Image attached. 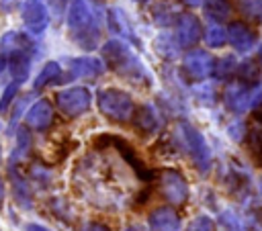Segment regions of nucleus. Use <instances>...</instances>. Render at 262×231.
Returning <instances> with one entry per match:
<instances>
[{
	"instance_id": "nucleus-8",
	"label": "nucleus",
	"mask_w": 262,
	"mask_h": 231,
	"mask_svg": "<svg viewBox=\"0 0 262 231\" xmlns=\"http://www.w3.org/2000/svg\"><path fill=\"white\" fill-rule=\"evenodd\" d=\"M100 72V63L96 59H74L72 61V74L74 76H94Z\"/></svg>"
},
{
	"instance_id": "nucleus-13",
	"label": "nucleus",
	"mask_w": 262,
	"mask_h": 231,
	"mask_svg": "<svg viewBox=\"0 0 262 231\" xmlns=\"http://www.w3.org/2000/svg\"><path fill=\"white\" fill-rule=\"evenodd\" d=\"M86 231H106V229H104V227H100V225H90Z\"/></svg>"
},
{
	"instance_id": "nucleus-1",
	"label": "nucleus",
	"mask_w": 262,
	"mask_h": 231,
	"mask_svg": "<svg viewBox=\"0 0 262 231\" xmlns=\"http://www.w3.org/2000/svg\"><path fill=\"white\" fill-rule=\"evenodd\" d=\"M33 51H35V43L31 41L29 35L20 31H8L0 39V55L6 61L16 57H33Z\"/></svg>"
},
{
	"instance_id": "nucleus-11",
	"label": "nucleus",
	"mask_w": 262,
	"mask_h": 231,
	"mask_svg": "<svg viewBox=\"0 0 262 231\" xmlns=\"http://www.w3.org/2000/svg\"><path fill=\"white\" fill-rule=\"evenodd\" d=\"M16 2H18V0H0V4H2V8H4V10H10Z\"/></svg>"
},
{
	"instance_id": "nucleus-5",
	"label": "nucleus",
	"mask_w": 262,
	"mask_h": 231,
	"mask_svg": "<svg viewBox=\"0 0 262 231\" xmlns=\"http://www.w3.org/2000/svg\"><path fill=\"white\" fill-rule=\"evenodd\" d=\"M6 65L10 70L12 80L18 82V84H23L29 78V72H31V57H16V59L6 61Z\"/></svg>"
},
{
	"instance_id": "nucleus-10",
	"label": "nucleus",
	"mask_w": 262,
	"mask_h": 231,
	"mask_svg": "<svg viewBox=\"0 0 262 231\" xmlns=\"http://www.w3.org/2000/svg\"><path fill=\"white\" fill-rule=\"evenodd\" d=\"M18 88H20V84H18V82H14V80L4 88L2 98H0V112H2V114H4V112H8V108H10L12 100H14V98H16V94H18Z\"/></svg>"
},
{
	"instance_id": "nucleus-15",
	"label": "nucleus",
	"mask_w": 262,
	"mask_h": 231,
	"mask_svg": "<svg viewBox=\"0 0 262 231\" xmlns=\"http://www.w3.org/2000/svg\"><path fill=\"white\" fill-rule=\"evenodd\" d=\"M2 196H4V186H2V182H0V200H2Z\"/></svg>"
},
{
	"instance_id": "nucleus-3",
	"label": "nucleus",
	"mask_w": 262,
	"mask_h": 231,
	"mask_svg": "<svg viewBox=\"0 0 262 231\" xmlns=\"http://www.w3.org/2000/svg\"><path fill=\"white\" fill-rule=\"evenodd\" d=\"M57 106L68 117H78L90 106V92L86 88H70L57 94Z\"/></svg>"
},
{
	"instance_id": "nucleus-9",
	"label": "nucleus",
	"mask_w": 262,
	"mask_h": 231,
	"mask_svg": "<svg viewBox=\"0 0 262 231\" xmlns=\"http://www.w3.org/2000/svg\"><path fill=\"white\" fill-rule=\"evenodd\" d=\"M29 145H31L29 131H27L25 127H20L18 133H16V149H14L12 155H10V164H14L18 157H25V153L29 151Z\"/></svg>"
},
{
	"instance_id": "nucleus-14",
	"label": "nucleus",
	"mask_w": 262,
	"mask_h": 231,
	"mask_svg": "<svg viewBox=\"0 0 262 231\" xmlns=\"http://www.w3.org/2000/svg\"><path fill=\"white\" fill-rule=\"evenodd\" d=\"M4 67H6V59H4V57H2V55H0V72H2V70H4Z\"/></svg>"
},
{
	"instance_id": "nucleus-4",
	"label": "nucleus",
	"mask_w": 262,
	"mask_h": 231,
	"mask_svg": "<svg viewBox=\"0 0 262 231\" xmlns=\"http://www.w3.org/2000/svg\"><path fill=\"white\" fill-rule=\"evenodd\" d=\"M51 121H53V106L45 98H41L35 104H31V108L25 114L27 127H31L35 131H45L51 125Z\"/></svg>"
},
{
	"instance_id": "nucleus-6",
	"label": "nucleus",
	"mask_w": 262,
	"mask_h": 231,
	"mask_svg": "<svg viewBox=\"0 0 262 231\" xmlns=\"http://www.w3.org/2000/svg\"><path fill=\"white\" fill-rule=\"evenodd\" d=\"M59 63L57 61H47L45 65H43V70L39 72V76L35 78V88L39 90V88H43V86H47V84H51V82H57L59 80Z\"/></svg>"
},
{
	"instance_id": "nucleus-12",
	"label": "nucleus",
	"mask_w": 262,
	"mask_h": 231,
	"mask_svg": "<svg viewBox=\"0 0 262 231\" xmlns=\"http://www.w3.org/2000/svg\"><path fill=\"white\" fill-rule=\"evenodd\" d=\"M27 231H47L45 227H41V225H29L27 227Z\"/></svg>"
},
{
	"instance_id": "nucleus-7",
	"label": "nucleus",
	"mask_w": 262,
	"mask_h": 231,
	"mask_svg": "<svg viewBox=\"0 0 262 231\" xmlns=\"http://www.w3.org/2000/svg\"><path fill=\"white\" fill-rule=\"evenodd\" d=\"M10 182H12V190H14L16 198L20 200V204H25V202H27V206H31L29 188H27L25 180L18 176V172H16V166H14V164H10Z\"/></svg>"
},
{
	"instance_id": "nucleus-2",
	"label": "nucleus",
	"mask_w": 262,
	"mask_h": 231,
	"mask_svg": "<svg viewBox=\"0 0 262 231\" xmlns=\"http://www.w3.org/2000/svg\"><path fill=\"white\" fill-rule=\"evenodd\" d=\"M20 18L31 35H41L49 25V10L43 0H25L20 8Z\"/></svg>"
}]
</instances>
